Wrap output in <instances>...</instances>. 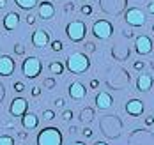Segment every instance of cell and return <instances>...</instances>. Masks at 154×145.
<instances>
[{
  "mask_svg": "<svg viewBox=\"0 0 154 145\" xmlns=\"http://www.w3.org/2000/svg\"><path fill=\"white\" fill-rule=\"evenodd\" d=\"M66 67H67V71L73 73V74H83L85 71H89L91 60H89V57H87L85 53L75 51V53H71V55L66 59Z\"/></svg>",
  "mask_w": 154,
  "mask_h": 145,
  "instance_id": "obj_1",
  "label": "cell"
},
{
  "mask_svg": "<svg viewBox=\"0 0 154 145\" xmlns=\"http://www.w3.org/2000/svg\"><path fill=\"white\" fill-rule=\"evenodd\" d=\"M37 145H62V133L57 128H43L37 133Z\"/></svg>",
  "mask_w": 154,
  "mask_h": 145,
  "instance_id": "obj_2",
  "label": "cell"
},
{
  "mask_svg": "<svg viewBox=\"0 0 154 145\" xmlns=\"http://www.w3.org/2000/svg\"><path fill=\"white\" fill-rule=\"evenodd\" d=\"M41 71H43V64H41V60H39L37 57H27V59L21 62V73H23V76L29 78V80L37 78V76L41 74Z\"/></svg>",
  "mask_w": 154,
  "mask_h": 145,
  "instance_id": "obj_3",
  "label": "cell"
},
{
  "mask_svg": "<svg viewBox=\"0 0 154 145\" xmlns=\"http://www.w3.org/2000/svg\"><path fill=\"white\" fill-rule=\"evenodd\" d=\"M66 34H67V37H69L73 43H80V41L85 39L87 25H85L83 21H80V20H75V21L67 23V27H66Z\"/></svg>",
  "mask_w": 154,
  "mask_h": 145,
  "instance_id": "obj_4",
  "label": "cell"
},
{
  "mask_svg": "<svg viewBox=\"0 0 154 145\" xmlns=\"http://www.w3.org/2000/svg\"><path fill=\"white\" fill-rule=\"evenodd\" d=\"M112 34H113V27H112V23L108 20H97L92 25V35L101 39V41L112 37Z\"/></svg>",
  "mask_w": 154,
  "mask_h": 145,
  "instance_id": "obj_5",
  "label": "cell"
},
{
  "mask_svg": "<svg viewBox=\"0 0 154 145\" xmlns=\"http://www.w3.org/2000/svg\"><path fill=\"white\" fill-rule=\"evenodd\" d=\"M124 20H126V23L131 25V27H143V25H145V14H143V11L138 9V7L128 9Z\"/></svg>",
  "mask_w": 154,
  "mask_h": 145,
  "instance_id": "obj_6",
  "label": "cell"
},
{
  "mask_svg": "<svg viewBox=\"0 0 154 145\" xmlns=\"http://www.w3.org/2000/svg\"><path fill=\"white\" fill-rule=\"evenodd\" d=\"M29 110V101L25 99V97H14L13 101H11V106H9V113L13 115V117H23L25 113Z\"/></svg>",
  "mask_w": 154,
  "mask_h": 145,
  "instance_id": "obj_7",
  "label": "cell"
},
{
  "mask_svg": "<svg viewBox=\"0 0 154 145\" xmlns=\"http://www.w3.org/2000/svg\"><path fill=\"white\" fill-rule=\"evenodd\" d=\"M135 50L138 55H149L152 51V41L149 35H138L135 39Z\"/></svg>",
  "mask_w": 154,
  "mask_h": 145,
  "instance_id": "obj_8",
  "label": "cell"
},
{
  "mask_svg": "<svg viewBox=\"0 0 154 145\" xmlns=\"http://www.w3.org/2000/svg\"><path fill=\"white\" fill-rule=\"evenodd\" d=\"M14 59L9 55H2L0 57V76H11L14 73Z\"/></svg>",
  "mask_w": 154,
  "mask_h": 145,
  "instance_id": "obj_9",
  "label": "cell"
},
{
  "mask_svg": "<svg viewBox=\"0 0 154 145\" xmlns=\"http://www.w3.org/2000/svg\"><path fill=\"white\" fill-rule=\"evenodd\" d=\"M30 41H32V44H34L35 48H45L48 43H50V35H48L46 30L37 29V30H34V32H32Z\"/></svg>",
  "mask_w": 154,
  "mask_h": 145,
  "instance_id": "obj_10",
  "label": "cell"
},
{
  "mask_svg": "<svg viewBox=\"0 0 154 145\" xmlns=\"http://www.w3.org/2000/svg\"><path fill=\"white\" fill-rule=\"evenodd\" d=\"M143 110H145V106H143V101H140V99H129L126 103V113L131 117H140Z\"/></svg>",
  "mask_w": 154,
  "mask_h": 145,
  "instance_id": "obj_11",
  "label": "cell"
},
{
  "mask_svg": "<svg viewBox=\"0 0 154 145\" xmlns=\"http://www.w3.org/2000/svg\"><path fill=\"white\" fill-rule=\"evenodd\" d=\"M69 97L71 99H75V101H80V99H83L85 94H87V89H85V85L83 83H80V81H73L71 85H69Z\"/></svg>",
  "mask_w": 154,
  "mask_h": 145,
  "instance_id": "obj_12",
  "label": "cell"
},
{
  "mask_svg": "<svg viewBox=\"0 0 154 145\" xmlns=\"http://www.w3.org/2000/svg\"><path fill=\"white\" fill-rule=\"evenodd\" d=\"M37 14H39L41 20H50V18H53L55 16V7H53V4L48 2V0L41 2L39 7H37Z\"/></svg>",
  "mask_w": 154,
  "mask_h": 145,
  "instance_id": "obj_13",
  "label": "cell"
},
{
  "mask_svg": "<svg viewBox=\"0 0 154 145\" xmlns=\"http://www.w3.org/2000/svg\"><path fill=\"white\" fill-rule=\"evenodd\" d=\"M152 83H154L152 76L147 74V73H143V74H140L138 78H137V90H140V92H147V90H151Z\"/></svg>",
  "mask_w": 154,
  "mask_h": 145,
  "instance_id": "obj_14",
  "label": "cell"
},
{
  "mask_svg": "<svg viewBox=\"0 0 154 145\" xmlns=\"http://www.w3.org/2000/svg\"><path fill=\"white\" fill-rule=\"evenodd\" d=\"M96 106L99 108V110H108L112 104H113V97L110 96L108 92H99L97 96H96Z\"/></svg>",
  "mask_w": 154,
  "mask_h": 145,
  "instance_id": "obj_15",
  "label": "cell"
},
{
  "mask_svg": "<svg viewBox=\"0 0 154 145\" xmlns=\"http://www.w3.org/2000/svg\"><path fill=\"white\" fill-rule=\"evenodd\" d=\"M18 25H20V14H18V13H7V14L4 16V29H5L7 32L18 29Z\"/></svg>",
  "mask_w": 154,
  "mask_h": 145,
  "instance_id": "obj_16",
  "label": "cell"
},
{
  "mask_svg": "<svg viewBox=\"0 0 154 145\" xmlns=\"http://www.w3.org/2000/svg\"><path fill=\"white\" fill-rule=\"evenodd\" d=\"M21 124H23V128L25 129H35L39 126V117L35 115V113H25L23 117H21Z\"/></svg>",
  "mask_w": 154,
  "mask_h": 145,
  "instance_id": "obj_17",
  "label": "cell"
},
{
  "mask_svg": "<svg viewBox=\"0 0 154 145\" xmlns=\"http://www.w3.org/2000/svg\"><path fill=\"white\" fill-rule=\"evenodd\" d=\"M14 2L20 9H23V11H32V9L37 5L39 0H14Z\"/></svg>",
  "mask_w": 154,
  "mask_h": 145,
  "instance_id": "obj_18",
  "label": "cell"
},
{
  "mask_svg": "<svg viewBox=\"0 0 154 145\" xmlns=\"http://www.w3.org/2000/svg\"><path fill=\"white\" fill-rule=\"evenodd\" d=\"M64 67L66 65L62 64V62H59V60H53V62H50V65H48V69H50L51 74H62L64 73Z\"/></svg>",
  "mask_w": 154,
  "mask_h": 145,
  "instance_id": "obj_19",
  "label": "cell"
},
{
  "mask_svg": "<svg viewBox=\"0 0 154 145\" xmlns=\"http://www.w3.org/2000/svg\"><path fill=\"white\" fill-rule=\"evenodd\" d=\"M0 145H14V138L9 134H0Z\"/></svg>",
  "mask_w": 154,
  "mask_h": 145,
  "instance_id": "obj_20",
  "label": "cell"
},
{
  "mask_svg": "<svg viewBox=\"0 0 154 145\" xmlns=\"http://www.w3.org/2000/svg\"><path fill=\"white\" fill-rule=\"evenodd\" d=\"M62 48H64V44H62V41H59V39H55L51 43V50L53 51H62Z\"/></svg>",
  "mask_w": 154,
  "mask_h": 145,
  "instance_id": "obj_21",
  "label": "cell"
},
{
  "mask_svg": "<svg viewBox=\"0 0 154 145\" xmlns=\"http://www.w3.org/2000/svg\"><path fill=\"white\" fill-rule=\"evenodd\" d=\"M43 119H45V120H53V119H55V112H53V110H45V112H43Z\"/></svg>",
  "mask_w": 154,
  "mask_h": 145,
  "instance_id": "obj_22",
  "label": "cell"
},
{
  "mask_svg": "<svg viewBox=\"0 0 154 145\" xmlns=\"http://www.w3.org/2000/svg\"><path fill=\"white\" fill-rule=\"evenodd\" d=\"M71 119H73V112H71V110H64V112H62V120H64V122H69Z\"/></svg>",
  "mask_w": 154,
  "mask_h": 145,
  "instance_id": "obj_23",
  "label": "cell"
},
{
  "mask_svg": "<svg viewBox=\"0 0 154 145\" xmlns=\"http://www.w3.org/2000/svg\"><path fill=\"white\" fill-rule=\"evenodd\" d=\"M23 90H25V85H23L21 81H16V83H14V92L20 94V92H23Z\"/></svg>",
  "mask_w": 154,
  "mask_h": 145,
  "instance_id": "obj_24",
  "label": "cell"
},
{
  "mask_svg": "<svg viewBox=\"0 0 154 145\" xmlns=\"http://www.w3.org/2000/svg\"><path fill=\"white\" fill-rule=\"evenodd\" d=\"M45 87H46V89H53V87H55V80H53V78H46V80H45Z\"/></svg>",
  "mask_w": 154,
  "mask_h": 145,
  "instance_id": "obj_25",
  "label": "cell"
},
{
  "mask_svg": "<svg viewBox=\"0 0 154 145\" xmlns=\"http://www.w3.org/2000/svg\"><path fill=\"white\" fill-rule=\"evenodd\" d=\"M82 13H83V14H85V16H89V14H91V13H92V7H91V5H87V4H85V5H82Z\"/></svg>",
  "mask_w": 154,
  "mask_h": 145,
  "instance_id": "obj_26",
  "label": "cell"
},
{
  "mask_svg": "<svg viewBox=\"0 0 154 145\" xmlns=\"http://www.w3.org/2000/svg\"><path fill=\"white\" fill-rule=\"evenodd\" d=\"M64 106H66V99H62V97L55 99V108H64Z\"/></svg>",
  "mask_w": 154,
  "mask_h": 145,
  "instance_id": "obj_27",
  "label": "cell"
},
{
  "mask_svg": "<svg viewBox=\"0 0 154 145\" xmlns=\"http://www.w3.org/2000/svg\"><path fill=\"white\" fill-rule=\"evenodd\" d=\"M80 119L82 120H85V122H89L92 117H91V112H85V113H80Z\"/></svg>",
  "mask_w": 154,
  "mask_h": 145,
  "instance_id": "obj_28",
  "label": "cell"
},
{
  "mask_svg": "<svg viewBox=\"0 0 154 145\" xmlns=\"http://www.w3.org/2000/svg\"><path fill=\"white\" fill-rule=\"evenodd\" d=\"M30 94H32L34 97H39V96H41V89H39V87H32Z\"/></svg>",
  "mask_w": 154,
  "mask_h": 145,
  "instance_id": "obj_29",
  "label": "cell"
},
{
  "mask_svg": "<svg viewBox=\"0 0 154 145\" xmlns=\"http://www.w3.org/2000/svg\"><path fill=\"white\" fill-rule=\"evenodd\" d=\"M133 67H135V69H137V71H142V69H143V67H145V64H143V62H142V60H137V62H135V64H133Z\"/></svg>",
  "mask_w": 154,
  "mask_h": 145,
  "instance_id": "obj_30",
  "label": "cell"
},
{
  "mask_svg": "<svg viewBox=\"0 0 154 145\" xmlns=\"http://www.w3.org/2000/svg\"><path fill=\"white\" fill-rule=\"evenodd\" d=\"M83 136H85V138H91V136H92V129L85 128V129H83Z\"/></svg>",
  "mask_w": 154,
  "mask_h": 145,
  "instance_id": "obj_31",
  "label": "cell"
},
{
  "mask_svg": "<svg viewBox=\"0 0 154 145\" xmlns=\"http://www.w3.org/2000/svg\"><path fill=\"white\" fill-rule=\"evenodd\" d=\"M152 124H154V117H152V115L145 117V126H152Z\"/></svg>",
  "mask_w": 154,
  "mask_h": 145,
  "instance_id": "obj_32",
  "label": "cell"
},
{
  "mask_svg": "<svg viewBox=\"0 0 154 145\" xmlns=\"http://www.w3.org/2000/svg\"><path fill=\"white\" fill-rule=\"evenodd\" d=\"M34 23H35V16L34 14H29L27 16V25H34Z\"/></svg>",
  "mask_w": 154,
  "mask_h": 145,
  "instance_id": "obj_33",
  "label": "cell"
},
{
  "mask_svg": "<svg viewBox=\"0 0 154 145\" xmlns=\"http://www.w3.org/2000/svg\"><path fill=\"white\" fill-rule=\"evenodd\" d=\"M18 136H20L21 140H27V138H29V133H27V131H20V133H18Z\"/></svg>",
  "mask_w": 154,
  "mask_h": 145,
  "instance_id": "obj_34",
  "label": "cell"
},
{
  "mask_svg": "<svg viewBox=\"0 0 154 145\" xmlns=\"http://www.w3.org/2000/svg\"><path fill=\"white\" fill-rule=\"evenodd\" d=\"M14 51H16V55H23V46L21 44H16Z\"/></svg>",
  "mask_w": 154,
  "mask_h": 145,
  "instance_id": "obj_35",
  "label": "cell"
},
{
  "mask_svg": "<svg viewBox=\"0 0 154 145\" xmlns=\"http://www.w3.org/2000/svg\"><path fill=\"white\" fill-rule=\"evenodd\" d=\"M85 46H87V51H91V53H92L94 50H96V46H94V43H87Z\"/></svg>",
  "mask_w": 154,
  "mask_h": 145,
  "instance_id": "obj_36",
  "label": "cell"
},
{
  "mask_svg": "<svg viewBox=\"0 0 154 145\" xmlns=\"http://www.w3.org/2000/svg\"><path fill=\"white\" fill-rule=\"evenodd\" d=\"M99 87V80H91V89H97Z\"/></svg>",
  "mask_w": 154,
  "mask_h": 145,
  "instance_id": "obj_37",
  "label": "cell"
},
{
  "mask_svg": "<svg viewBox=\"0 0 154 145\" xmlns=\"http://www.w3.org/2000/svg\"><path fill=\"white\" fill-rule=\"evenodd\" d=\"M147 11H149L151 14H154V2H152V4H149V5H147Z\"/></svg>",
  "mask_w": 154,
  "mask_h": 145,
  "instance_id": "obj_38",
  "label": "cell"
},
{
  "mask_svg": "<svg viewBox=\"0 0 154 145\" xmlns=\"http://www.w3.org/2000/svg\"><path fill=\"white\" fill-rule=\"evenodd\" d=\"M71 145H87L85 142H82V140H76V142H73Z\"/></svg>",
  "mask_w": 154,
  "mask_h": 145,
  "instance_id": "obj_39",
  "label": "cell"
},
{
  "mask_svg": "<svg viewBox=\"0 0 154 145\" xmlns=\"http://www.w3.org/2000/svg\"><path fill=\"white\" fill-rule=\"evenodd\" d=\"M7 5V0H0V9H4Z\"/></svg>",
  "mask_w": 154,
  "mask_h": 145,
  "instance_id": "obj_40",
  "label": "cell"
},
{
  "mask_svg": "<svg viewBox=\"0 0 154 145\" xmlns=\"http://www.w3.org/2000/svg\"><path fill=\"white\" fill-rule=\"evenodd\" d=\"M78 129L75 128V126H71V128H69V133H71V134H75V133H76Z\"/></svg>",
  "mask_w": 154,
  "mask_h": 145,
  "instance_id": "obj_41",
  "label": "cell"
},
{
  "mask_svg": "<svg viewBox=\"0 0 154 145\" xmlns=\"http://www.w3.org/2000/svg\"><path fill=\"white\" fill-rule=\"evenodd\" d=\"M124 35H126V37H133V32H129V30H126V32H124Z\"/></svg>",
  "mask_w": 154,
  "mask_h": 145,
  "instance_id": "obj_42",
  "label": "cell"
},
{
  "mask_svg": "<svg viewBox=\"0 0 154 145\" xmlns=\"http://www.w3.org/2000/svg\"><path fill=\"white\" fill-rule=\"evenodd\" d=\"M92 145H108V143H105V142H94Z\"/></svg>",
  "mask_w": 154,
  "mask_h": 145,
  "instance_id": "obj_43",
  "label": "cell"
},
{
  "mask_svg": "<svg viewBox=\"0 0 154 145\" xmlns=\"http://www.w3.org/2000/svg\"><path fill=\"white\" fill-rule=\"evenodd\" d=\"M152 32H154V25H152Z\"/></svg>",
  "mask_w": 154,
  "mask_h": 145,
  "instance_id": "obj_44",
  "label": "cell"
},
{
  "mask_svg": "<svg viewBox=\"0 0 154 145\" xmlns=\"http://www.w3.org/2000/svg\"><path fill=\"white\" fill-rule=\"evenodd\" d=\"M83 2H85V0H83Z\"/></svg>",
  "mask_w": 154,
  "mask_h": 145,
  "instance_id": "obj_45",
  "label": "cell"
},
{
  "mask_svg": "<svg viewBox=\"0 0 154 145\" xmlns=\"http://www.w3.org/2000/svg\"><path fill=\"white\" fill-rule=\"evenodd\" d=\"M23 145H25V143H23Z\"/></svg>",
  "mask_w": 154,
  "mask_h": 145,
  "instance_id": "obj_46",
  "label": "cell"
}]
</instances>
